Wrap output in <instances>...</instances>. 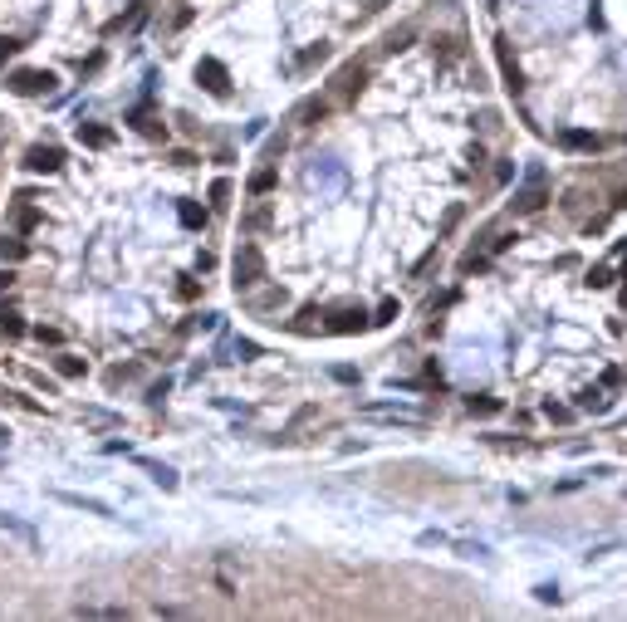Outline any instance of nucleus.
I'll list each match as a JSON object with an SVG mask.
<instances>
[{
	"label": "nucleus",
	"instance_id": "1",
	"mask_svg": "<svg viewBox=\"0 0 627 622\" xmlns=\"http://www.w3.org/2000/svg\"><path fill=\"white\" fill-rule=\"evenodd\" d=\"M265 279V260H260V250L245 241L241 250H236V290H250V285H260Z\"/></svg>",
	"mask_w": 627,
	"mask_h": 622
},
{
	"label": "nucleus",
	"instance_id": "2",
	"mask_svg": "<svg viewBox=\"0 0 627 622\" xmlns=\"http://www.w3.org/2000/svg\"><path fill=\"white\" fill-rule=\"evenodd\" d=\"M54 84H59V79H54L49 69H20V74L10 79V88H15V93H49Z\"/></svg>",
	"mask_w": 627,
	"mask_h": 622
},
{
	"label": "nucleus",
	"instance_id": "3",
	"mask_svg": "<svg viewBox=\"0 0 627 622\" xmlns=\"http://www.w3.org/2000/svg\"><path fill=\"white\" fill-rule=\"evenodd\" d=\"M25 167H30V172H59V167H64V152H59V147H30V152H25Z\"/></svg>",
	"mask_w": 627,
	"mask_h": 622
},
{
	"label": "nucleus",
	"instance_id": "4",
	"mask_svg": "<svg viewBox=\"0 0 627 622\" xmlns=\"http://www.w3.org/2000/svg\"><path fill=\"white\" fill-rule=\"evenodd\" d=\"M25 241L20 236H0V265H15V260H25Z\"/></svg>",
	"mask_w": 627,
	"mask_h": 622
},
{
	"label": "nucleus",
	"instance_id": "5",
	"mask_svg": "<svg viewBox=\"0 0 627 622\" xmlns=\"http://www.w3.org/2000/svg\"><path fill=\"white\" fill-rule=\"evenodd\" d=\"M368 417H373V422H397V426H417V422H422L417 412H387V407H368Z\"/></svg>",
	"mask_w": 627,
	"mask_h": 622
},
{
	"label": "nucleus",
	"instance_id": "6",
	"mask_svg": "<svg viewBox=\"0 0 627 622\" xmlns=\"http://www.w3.org/2000/svg\"><path fill=\"white\" fill-rule=\"evenodd\" d=\"M196 74H201V79H206V88H211V93H225V69H221V64H216V59H206V64H201V69H196Z\"/></svg>",
	"mask_w": 627,
	"mask_h": 622
},
{
	"label": "nucleus",
	"instance_id": "7",
	"mask_svg": "<svg viewBox=\"0 0 627 622\" xmlns=\"http://www.w3.org/2000/svg\"><path fill=\"white\" fill-rule=\"evenodd\" d=\"M79 142H88V147H108V142H113V133H108V128H98V123H79Z\"/></svg>",
	"mask_w": 627,
	"mask_h": 622
},
{
	"label": "nucleus",
	"instance_id": "8",
	"mask_svg": "<svg viewBox=\"0 0 627 622\" xmlns=\"http://www.w3.org/2000/svg\"><path fill=\"white\" fill-rule=\"evenodd\" d=\"M539 206H544V187H539V182L525 187V191L515 196V211H539Z\"/></svg>",
	"mask_w": 627,
	"mask_h": 622
},
{
	"label": "nucleus",
	"instance_id": "9",
	"mask_svg": "<svg viewBox=\"0 0 627 622\" xmlns=\"http://www.w3.org/2000/svg\"><path fill=\"white\" fill-rule=\"evenodd\" d=\"M363 323H368V319H363V309H344V314L333 319V328H338V333H353V328H363Z\"/></svg>",
	"mask_w": 627,
	"mask_h": 622
},
{
	"label": "nucleus",
	"instance_id": "10",
	"mask_svg": "<svg viewBox=\"0 0 627 622\" xmlns=\"http://www.w3.org/2000/svg\"><path fill=\"white\" fill-rule=\"evenodd\" d=\"M54 368H59L64 377H84V358H74V353H59V358H54Z\"/></svg>",
	"mask_w": 627,
	"mask_h": 622
},
{
	"label": "nucleus",
	"instance_id": "11",
	"mask_svg": "<svg viewBox=\"0 0 627 622\" xmlns=\"http://www.w3.org/2000/svg\"><path fill=\"white\" fill-rule=\"evenodd\" d=\"M0 333H6V338H20V333H25V323H20V314H10V309H0Z\"/></svg>",
	"mask_w": 627,
	"mask_h": 622
},
{
	"label": "nucleus",
	"instance_id": "12",
	"mask_svg": "<svg viewBox=\"0 0 627 622\" xmlns=\"http://www.w3.org/2000/svg\"><path fill=\"white\" fill-rule=\"evenodd\" d=\"M563 147H574V152H588V147H598V138H593V133H563Z\"/></svg>",
	"mask_w": 627,
	"mask_h": 622
},
{
	"label": "nucleus",
	"instance_id": "13",
	"mask_svg": "<svg viewBox=\"0 0 627 622\" xmlns=\"http://www.w3.org/2000/svg\"><path fill=\"white\" fill-rule=\"evenodd\" d=\"M270 187H274V167H260V172L250 177V191L260 196V191H270Z\"/></svg>",
	"mask_w": 627,
	"mask_h": 622
},
{
	"label": "nucleus",
	"instance_id": "14",
	"mask_svg": "<svg viewBox=\"0 0 627 622\" xmlns=\"http://www.w3.org/2000/svg\"><path fill=\"white\" fill-rule=\"evenodd\" d=\"M225 196H231V182H211V201H216V206H221V201H225Z\"/></svg>",
	"mask_w": 627,
	"mask_h": 622
},
{
	"label": "nucleus",
	"instance_id": "15",
	"mask_svg": "<svg viewBox=\"0 0 627 622\" xmlns=\"http://www.w3.org/2000/svg\"><path fill=\"white\" fill-rule=\"evenodd\" d=\"M35 338H39V343H59V328H44V323H39Z\"/></svg>",
	"mask_w": 627,
	"mask_h": 622
},
{
	"label": "nucleus",
	"instance_id": "16",
	"mask_svg": "<svg viewBox=\"0 0 627 622\" xmlns=\"http://www.w3.org/2000/svg\"><path fill=\"white\" fill-rule=\"evenodd\" d=\"M392 319H397V304H392V299H387V304H382V309H377V323H392Z\"/></svg>",
	"mask_w": 627,
	"mask_h": 622
},
{
	"label": "nucleus",
	"instance_id": "17",
	"mask_svg": "<svg viewBox=\"0 0 627 622\" xmlns=\"http://www.w3.org/2000/svg\"><path fill=\"white\" fill-rule=\"evenodd\" d=\"M471 412H480V417H485V412H495V402H490V397H471Z\"/></svg>",
	"mask_w": 627,
	"mask_h": 622
},
{
	"label": "nucleus",
	"instance_id": "18",
	"mask_svg": "<svg viewBox=\"0 0 627 622\" xmlns=\"http://www.w3.org/2000/svg\"><path fill=\"white\" fill-rule=\"evenodd\" d=\"M6 285H15V274H10V270H0V290H6Z\"/></svg>",
	"mask_w": 627,
	"mask_h": 622
},
{
	"label": "nucleus",
	"instance_id": "19",
	"mask_svg": "<svg viewBox=\"0 0 627 622\" xmlns=\"http://www.w3.org/2000/svg\"><path fill=\"white\" fill-rule=\"evenodd\" d=\"M10 49H15L10 39H0V64H6V54H10Z\"/></svg>",
	"mask_w": 627,
	"mask_h": 622
},
{
	"label": "nucleus",
	"instance_id": "20",
	"mask_svg": "<svg viewBox=\"0 0 627 622\" xmlns=\"http://www.w3.org/2000/svg\"><path fill=\"white\" fill-rule=\"evenodd\" d=\"M382 6H387V0H368V10H382Z\"/></svg>",
	"mask_w": 627,
	"mask_h": 622
},
{
	"label": "nucleus",
	"instance_id": "21",
	"mask_svg": "<svg viewBox=\"0 0 627 622\" xmlns=\"http://www.w3.org/2000/svg\"><path fill=\"white\" fill-rule=\"evenodd\" d=\"M0 402H10V392H6V387H0Z\"/></svg>",
	"mask_w": 627,
	"mask_h": 622
}]
</instances>
